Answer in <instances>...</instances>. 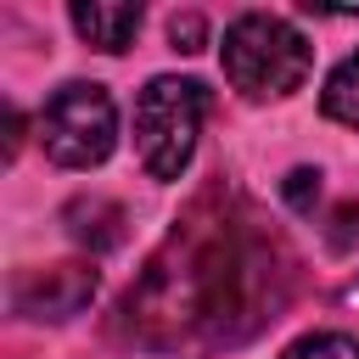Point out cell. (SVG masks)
<instances>
[{
  "instance_id": "cell-5",
  "label": "cell",
  "mask_w": 359,
  "mask_h": 359,
  "mask_svg": "<svg viewBox=\"0 0 359 359\" xmlns=\"http://www.w3.org/2000/svg\"><path fill=\"white\" fill-rule=\"evenodd\" d=\"M95 297V269L90 264H50V269H22L11 280V309L28 320H67Z\"/></svg>"
},
{
  "instance_id": "cell-2",
  "label": "cell",
  "mask_w": 359,
  "mask_h": 359,
  "mask_svg": "<svg viewBox=\"0 0 359 359\" xmlns=\"http://www.w3.org/2000/svg\"><path fill=\"white\" fill-rule=\"evenodd\" d=\"M314 67V50L309 39L286 22V17H269V11H241L230 28H224V73L241 95L252 101H280L292 95Z\"/></svg>"
},
{
  "instance_id": "cell-8",
  "label": "cell",
  "mask_w": 359,
  "mask_h": 359,
  "mask_svg": "<svg viewBox=\"0 0 359 359\" xmlns=\"http://www.w3.org/2000/svg\"><path fill=\"white\" fill-rule=\"evenodd\" d=\"M320 107H325V118H337V123H359V50L325 79Z\"/></svg>"
},
{
  "instance_id": "cell-6",
  "label": "cell",
  "mask_w": 359,
  "mask_h": 359,
  "mask_svg": "<svg viewBox=\"0 0 359 359\" xmlns=\"http://www.w3.org/2000/svg\"><path fill=\"white\" fill-rule=\"evenodd\" d=\"M67 17H73V28H79L95 50H107V56L129 50L135 34H140V6H123V0H118V6H107V0H90V6H84V0H79Z\"/></svg>"
},
{
  "instance_id": "cell-7",
  "label": "cell",
  "mask_w": 359,
  "mask_h": 359,
  "mask_svg": "<svg viewBox=\"0 0 359 359\" xmlns=\"http://www.w3.org/2000/svg\"><path fill=\"white\" fill-rule=\"evenodd\" d=\"M62 224H67V236H73L79 247H90V252H112V247L123 241L129 213H123L112 196H73L67 213H62Z\"/></svg>"
},
{
  "instance_id": "cell-10",
  "label": "cell",
  "mask_w": 359,
  "mask_h": 359,
  "mask_svg": "<svg viewBox=\"0 0 359 359\" xmlns=\"http://www.w3.org/2000/svg\"><path fill=\"white\" fill-rule=\"evenodd\" d=\"M286 196H292L297 213H314V202H320V174H309V168L286 174Z\"/></svg>"
},
{
  "instance_id": "cell-11",
  "label": "cell",
  "mask_w": 359,
  "mask_h": 359,
  "mask_svg": "<svg viewBox=\"0 0 359 359\" xmlns=\"http://www.w3.org/2000/svg\"><path fill=\"white\" fill-rule=\"evenodd\" d=\"M168 39H174V50H202V17H196V11L174 17V22H168Z\"/></svg>"
},
{
  "instance_id": "cell-1",
  "label": "cell",
  "mask_w": 359,
  "mask_h": 359,
  "mask_svg": "<svg viewBox=\"0 0 359 359\" xmlns=\"http://www.w3.org/2000/svg\"><path fill=\"white\" fill-rule=\"evenodd\" d=\"M297 286L286 236L230 185H208L146 258L118 325L151 353H219L280 320Z\"/></svg>"
},
{
  "instance_id": "cell-9",
  "label": "cell",
  "mask_w": 359,
  "mask_h": 359,
  "mask_svg": "<svg viewBox=\"0 0 359 359\" xmlns=\"http://www.w3.org/2000/svg\"><path fill=\"white\" fill-rule=\"evenodd\" d=\"M286 359H359V342H353V337H342V331H314V337L292 342V348H286Z\"/></svg>"
},
{
  "instance_id": "cell-4",
  "label": "cell",
  "mask_w": 359,
  "mask_h": 359,
  "mask_svg": "<svg viewBox=\"0 0 359 359\" xmlns=\"http://www.w3.org/2000/svg\"><path fill=\"white\" fill-rule=\"evenodd\" d=\"M39 140L50 151V163H62V168L101 163L112 151V140H118L112 95L101 84H62L39 112Z\"/></svg>"
},
{
  "instance_id": "cell-3",
  "label": "cell",
  "mask_w": 359,
  "mask_h": 359,
  "mask_svg": "<svg viewBox=\"0 0 359 359\" xmlns=\"http://www.w3.org/2000/svg\"><path fill=\"white\" fill-rule=\"evenodd\" d=\"M208 118V90L196 79H151L135 101V151L151 180H180Z\"/></svg>"
}]
</instances>
